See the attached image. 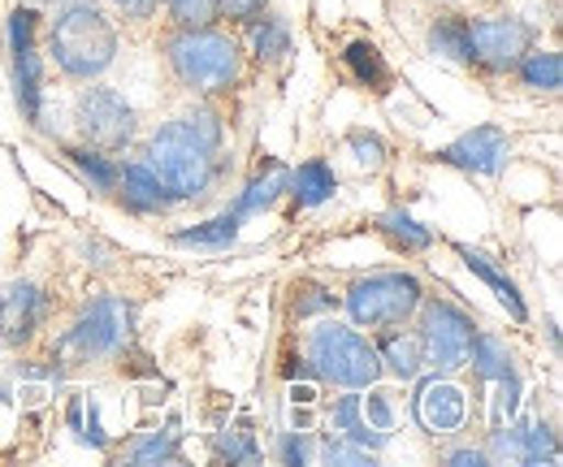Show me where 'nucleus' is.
<instances>
[{
    "label": "nucleus",
    "mask_w": 563,
    "mask_h": 467,
    "mask_svg": "<svg viewBox=\"0 0 563 467\" xmlns=\"http://www.w3.org/2000/svg\"><path fill=\"white\" fill-rule=\"evenodd\" d=\"M48 53L74 82H91L118 62V26L96 0H70L53 13Z\"/></svg>",
    "instance_id": "obj_3"
},
{
    "label": "nucleus",
    "mask_w": 563,
    "mask_h": 467,
    "mask_svg": "<svg viewBox=\"0 0 563 467\" xmlns=\"http://www.w3.org/2000/svg\"><path fill=\"white\" fill-rule=\"evenodd\" d=\"M325 424H330V433L347 437V442L364 446V451H373V455L390 446V433H377V429L364 420V411H360V390H343L339 399L330 402V411H325Z\"/></svg>",
    "instance_id": "obj_16"
},
{
    "label": "nucleus",
    "mask_w": 563,
    "mask_h": 467,
    "mask_svg": "<svg viewBox=\"0 0 563 467\" xmlns=\"http://www.w3.org/2000/svg\"><path fill=\"white\" fill-rule=\"evenodd\" d=\"M239 230H243V221H239L234 212H225V216L200 221V225H191V230H174L169 243H174V247H212V252H221V247H230V243L239 238Z\"/></svg>",
    "instance_id": "obj_26"
},
{
    "label": "nucleus",
    "mask_w": 563,
    "mask_h": 467,
    "mask_svg": "<svg viewBox=\"0 0 563 467\" xmlns=\"http://www.w3.org/2000/svg\"><path fill=\"white\" fill-rule=\"evenodd\" d=\"M360 411H364V420L377 433H395V424H399V394L368 386V390H360Z\"/></svg>",
    "instance_id": "obj_29"
},
{
    "label": "nucleus",
    "mask_w": 563,
    "mask_h": 467,
    "mask_svg": "<svg viewBox=\"0 0 563 467\" xmlns=\"http://www.w3.org/2000/svg\"><path fill=\"white\" fill-rule=\"evenodd\" d=\"M343 147H347V156L355 160V169H382L386 165V143H382V134L373 131H352L343 138Z\"/></svg>",
    "instance_id": "obj_32"
},
{
    "label": "nucleus",
    "mask_w": 563,
    "mask_h": 467,
    "mask_svg": "<svg viewBox=\"0 0 563 467\" xmlns=\"http://www.w3.org/2000/svg\"><path fill=\"white\" fill-rule=\"evenodd\" d=\"M455 252H460V260H464V268L468 273H477L486 286L494 290V299L507 308V316L516 321V325H525L529 321V303H525V294H520V286L503 273V268L494 265L486 252H477V247H468V243H455Z\"/></svg>",
    "instance_id": "obj_17"
},
{
    "label": "nucleus",
    "mask_w": 563,
    "mask_h": 467,
    "mask_svg": "<svg viewBox=\"0 0 563 467\" xmlns=\"http://www.w3.org/2000/svg\"><path fill=\"white\" fill-rule=\"evenodd\" d=\"M560 459V442L551 433V424H520V464H555Z\"/></svg>",
    "instance_id": "obj_30"
},
{
    "label": "nucleus",
    "mask_w": 563,
    "mask_h": 467,
    "mask_svg": "<svg viewBox=\"0 0 563 467\" xmlns=\"http://www.w3.org/2000/svg\"><path fill=\"white\" fill-rule=\"evenodd\" d=\"M9 69H13V96H18V113L26 126H44V62H40V44L26 48H9Z\"/></svg>",
    "instance_id": "obj_14"
},
{
    "label": "nucleus",
    "mask_w": 563,
    "mask_h": 467,
    "mask_svg": "<svg viewBox=\"0 0 563 467\" xmlns=\"http://www.w3.org/2000/svg\"><path fill=\"white\" fill-rule=\"evenodd\" d=\"M135 109L126 104V96H118L113 87H82L78 100H74V126H78V138L96 152H126L131 138H135Z\"/></svg>",
    "instance_id": "obj_7"
},
{
    "label": "nucleus",
    "mask_w": 563,
    "mask_h": 467,
    "mask_svg": "<svg viewBox=\"0 0 563 467\" xmlns=\"http://www.w3.org/2000/svg\"><path fill=\"white\" fill-rule=\"evenodd\" d=\"M438 4H451V0H438Z\"/></svg>",
    "instance_id": "obj_41"
},
{
    "label": "nucleus",
    "mask_w": 563,
    "mask_h": 467,
    "mask_svg": "<svg viewBox=\"0 0 563 467\" xmlns=\"http://www.w3.org/2000/svg\"><path fill=\"white\" fill-rule=\"evenodd\" d=\"M417 399H412V415L429 437H455L468 424V390L460 381H451L446 373L433 377H417Z\"/></svg>",
    "instance_id": "obj_10"
},
{
    "label": "nucleus",
    "mask_w": 563,
    "mask_h": 467,
    "mask_svg": "<svg viewBox=\"0 0 563 467\" xmlns=\"http://www.w3.org/2000/svg\"><path fill=\"white\" fill-rule=\"evenodd\" d=\"M303 364L312 381H330L339 390H368L382 381V359L373 337L330 316H321L317 330H308L303 337Z\"/></svg>",
    "instance_id": "obj_4"
},
{
    "label": "nucleus",
    "mask_w": 563,
    "mask_h": 467,
    "mask_svg": "<svg viewBox=\"0 0 563 467\" xmlns=\"http://www.w3.org/2000/svg\"><path fill=\"white\" fill-rule=\"evenodd\" d=\"M464 364H473V373H477V381L482 386H498V381H520V373H516V359H511V351H507V342L494 334H473L468 342V359Z\"/></svg>",
    "instance_id": "obj_19"
},
{
    "label": "nucleus",
    "mask_w": 563,
    "mask_h": 467,
    "mask_svg": "<svg viewBox=\"0 0 563 467\" xmlns=\"http://www.w3.org/2000/svg\"><path fill=\"white\" fill-rule=\"evenodd\" d=\"M417 334H421V346H424V364L433 373H455L468 359V342L477 334V325L451 299H421V308H417Z\"/></svg>",
    "instance_id": "obj_8"
},
{
    "label": "nucleus",
    "mask_w": 563,
    "mask_h": 467,
    "mask_svg": "<svg viewBox=\"0 0 563 467\" xmlns=\"http://www.w3.org/2000/svg\"><path fill=\"white\" fill-rule=\"evenodd\" d=\"M161 4H165V0H113V9H118L122 18H131V22H147V18H156V13H161Z\"/></svg>",
    "instance_id": "obj_39"
},
{
    "label": "nucleus",
    "mask_w": 563,
    "mask_h": 467,
    "mask_svg": "<svg viewBox=\"0 0 563 467\" xmlns=\"http://www.w3.org/2000/svg\"><path fill=\"white\" fill-rule=\"evenodd\" d=\"M468 40H473V66H482L486 74H511L533 48L538 31L525 18L494 13V18H468Z\"/></svg>",
    "instance_id": "obj_9"
},
{
    "label": "nucleus",
    "mask_w": 563,
    "mask_h": 467,
    "mask_svg": "<svg viewBox=\"0 0 563 467\" xmlns=\"http://www.w3.org/2000/svg\"><path fill=\"white\" fill-rule=\"evenodd\" d=\"M118 200L126 212H135V216H165L169 208H174V196L165 191V182L143 165V160H131V165H118Z\"/></svg>",
    "instance_id": "obj_13"
},
{
    "label": "nucleus",
    "mask_w": 563,
    "mask_h": 467,
    "mask_svg": "<svg viewBox=\"0 0 563 467\" xmlns=\"http://www.w3.org/2000/svg\"><path fill=\"white\" fill-rule=\"evenodd\" d=\"M429 53L455 66H473V40H468V18L464 13H442L429 22Z\"/></svg>",
    "instance_id": "obj_21"
},
{
    "label": "nucleus",
    "mask_w": 563,
    "mask_h": 467,
    "mask_svg": "<svg viewBox=\"0 0 563 467\" xmlns=\"http://www.w3.org/2000/svg\"><path fill=\"white\" fill-rule=\"evenodd\" d=\"M286 191H290V169H286L282 160H265V165H261V174L239 191V200H234L230 212H234L239 221L261 216V212H269Z\"/></svg>",
    "instance_id": "obj_18"
},
{
    "label": "nucleus",
    "mask_w": 563,
    "mask_h": 467,
    "mask_svg": "<svg viewBox=\"0 0 563 467\" xmlns=\"http://www.w3.org/2000/svg\"><path fill=\"white\" fill-rule=\"evenodd\" d=\"M62 156L70 160V169L91 187V191L113 196V187H118V165L109 160V152H96V147L78 143V147H62Z\"/></svg>",
    "instance_id": "obj_24"
},
{
    "label": "nucleus",
    "mask_w": 563,
    "mask_h": 467,
    "mask_svg": "<svg viewBox=\"0 0 563 467\" xmlns=\"http://www.w3.org/2000/svg\"><path fill=\"white\" fill-rule=\"evenodd\" d=\"M343 62H347V69L355 74V82H360V87L386 91V82H390V66H386V57H382V48H377V44L355 40V44H347Z\"/></svg>",
    "instance_id": "obj_27"
},
{
    "label": "nucleus",
    "mask_w": 563,
    "mask_h": 467,
    "mask_svg": "<svg viewBox=\"0 0 563 467\" xmlns=\"http://www.w3.org/2000/svg\"><path fill=\"white\" fill-rule=\"evenodd\" d=\"M165 66L178 78V87H187L191 96H225L243 82L247 57L243 44L217 26H174L161 44Z\"/></svg>",
    "instance_id": "obj_1"
},
{
    "label": "nucleus",
    "mask_w": 563,
    "mask_h": 467,
    "mask_svg": "<svg viewBox=\"0 0 563 467\" xmlns=\"http://www.w3.org/2000/svg\"><path fill=\"white\" fill-rule=\"evenodd\" d=\"M511 74H520V82H525L529 91H547V96H555V91L563 87V57L560 53H551V48H529Z\"/></svg>",
    "instance_id": "obj_25"
},
{
    "label": "nucleus",
    "mask_w": 563,
    "mask_h": 467,
    "mask_svg": "<svg viewBox=\"0 0 563 467\" xmlns=\"http://www.w3.org/2000/svg\"><path fill=\"white\" fill-rule=\"evenodd\" d=\"M339 303H343V294H334L330 286H317V281H299V286H295V299H290V316H295V321L330 316Z\"/></svg>",
    "instance_id": "obj_28"
},
{
    "label": "nucleus",
    "mask_w": 563,
    "mask_h": 467,
    "mask_svg": "<svg viewBox=\"0 0 563 467\" xmlns=\"http://www.w3.org/2000/svg\"><path fill=\"white\" fill-rule=\"evenodd\" d=\"M265 9H269V0H217V18H225V22H234V26L261 18Z\"/></svg>",
    "instance_id": "obj_38"
},
{
    "label": "nucleus",
    "mask_w": 563,
    "mask_h": 467,
    "mask_svg": "<svg viewBox=\"0 0 563 467\" xmlns=\"http://www.w3.org/2000/svg\"><path fill=\"white\" fill-rule=\"evenodd\" d=\"M424 299V286L417 273H404V268H382V273H368V277H355L343 294L347 303V316H352L355 330H390V325H404L417 316Z\"/></svg>",
    "instance_id": "obj_6"
},
{
    "label": "nucleus",
    "mask_w": 563,
    "mask_h": 467,
    "mask_svg": "<svg viewBox=\"0 0 563 467\" xmlns=\"http://www.w3.org/2000/svg\"><path fill=\"white\" fill-rule=\"evenodd\" d=\"M377 334L382 337H377L373 346H377L382 373H390L395 381H404V386H408V381H417L424 368H429V364H424L421 334H417L408 321H404V325H390V330H377Z\"/></svg>",
    "instance_id": "obj_15"
},
{
    "label": "nucleus",
    "mask_w": 563,
    "mask_h": 467,
    "mask_svg": "<svg viewBox=\"0 0 563 467\" xmlns=\"http://www.w3.org/2000/svg\"><path fill=\"white\" fill-rule=\"evenodd\" d=\"M217 459H230V464H261V446L247 437V433H217Z\"/></svg>",
    "instance_id": "obj_35"
},
{
    "label": "nucleus",
    "mask_w": 563,
    "mask_h": 467,
    "mask_svg": "<svg viewBox=\"0 0 563 467\" xmlns=\"http://www.w3.org/2000/svg\"><path fill=\"white\" fill-rule=\"evenodd\" d=\"M507 156H511V138H507L503 126H494V122H482V126L460 134L455 143L438 147V160L442 165L464 169V174H486V178H494L507 165Z\"/></svg>",
    "instance_id": "obj_12"
},
{
    "label": "nucleus",
    "mask_w": 563,
    "mask_h": 467,
    "mask_svg": "<svg viewBox=\"0 0 563 467\" xmlns=\"http://www.w3.org/2000/svg\"><path fill=\"white\" fill-rule=\"evenodd\" d=\"M278 459L290 467H303L312 459V442H308V429H290L282 433V446H278Z\"/></svg>",
    "instance_id": "obj_37"
},
{
    "label": "nucleus",
    "mask_w": 563,
    "mask_h": 467,
    "mask_svg": "<svg viewBox=\"0 0 563 467\" xmlns=\"http://www.w3.org/2000/svg\"><path fill=\"white\" fill-rule=\"evenodd\" d=\"M131 464H178L183 451H178V433H143L140 442L126 451Z\"/></svg>",
    "instance_id": "obj_31"
},
{
    "label": "nucleus",
    "mask_w": 563,
    "mask_h": 467,
    "mask_svg": "<svg viewBox=\"0 0 563 467\" xmlns=\"http://www.w3.org/2000/svg\"><path fill=\"white\" fill-rule=\"evenodd\" d=\"M321 464H347V467H373V451H364V446H355L347 437H339V433H325L321 437Z\"/></svg>",
    "instance_id": "obj_33"
},
{
    "label": "nucleus",
    "mask_w": 563,
    "mask_h": 467,
    "mask_svg": "<svg viewBox=\"0 0 563 467\" xmlns=\"http://www.w3.org/2000/svg\"><path fill=\"white\" fill-rule=\"evenodd\" d=\"M143 165L165 182L174 200H205L221 174V147L205 143L183 118L161 122L143 143Z\"/></svg>",
    "instance_id": "obj_2"
},
{
    "label": "nucleus",
    "mask_w": 563,
    "mask_h": 467,
    "mask_svg": "<svg viewBox=\"0 0 563 467\" xmlns=\"http://www.w3.org/2000/svg\"><path fill=\"white\" fill-rule=\"evenodd\" d=\"M91 451H109V437H104V429H100V407L91 399H82V420H78V429H74Z\"/></svg>",
    "instance_id": "obj_36"
},
{
    "label": "nucleus",
    "mask_w": 563,
    "mask_h": 467,
    "mask_svg": "<svg viewBox=\"0 0 563 467\" xmlns=\"http://www.w3.org/2000/svg\"><path fill=\"white\" fill-rule=\"evenodd\" d=\"M135 342V308L118 294H100L91 299L78 321L62 334L57 342V359L62 364H104V359H118L126 346Z\"/></svg>",
    "instance_id": "obj_5"
},
{
    "label": "nucleus",
    "mask_w": 563,
    "mask_h": 467,
    "mask_svg": "<svg viewBox=\"0 0 563 467\" xmlns=\"http://www.w3.org/2000/svg\"><path fill=\"white\" fill-rule=\"evenodd\" d=\"M174 26H212L217 22V0H165Z\"/></svg>",
    "instance_id": "obj_34"
},
{
    "label": "nucleus",
    "mask_w": 563,
    "mask_h": 467,
    "mask_svg": "<svg viewBox=\"0 0 563 467\" xmlns=\"http://www.w3.org/2000/svg\"><path fill=\"white\" fill-rule=\"evenodd\" d=\"M334 191H339V174H334L330 160L312 156L299 169H290V191L286 196H295L299 208H321L325 200H334Z\"/></svg>",
    "instance_id": "obj_20"
},
{
    "label": "nucleus",
    "mask_w": 563,
    "mask_h": 467,
    "mask_svg": "<svg viewBox=\"0 0 563 467\" xmlns=\"http://www.w3.org/2000/svg\"><path fill=\"white\" fill-rule=\"evenodd\" d=\"M446 464L486 467V464H490V455H486V446H455V451H446Z\"/></svg>",
    "instance_id": "obj_40"
},
{
    "label": "nucleus",
    "mask_w": 563,
    "mask_h": 467,
    "mask_svg": "<svg viewBox=\"0 0 563 467\" xmlns=\"http://www.w3.org/2000/svg\"><path fill=\"white\" fill-rule=\"evenodd\" d=\"M377 234H382L395 252H404V256H417V252H429V247H433V230L421 225L408 208L382 212V216H377Z\"/></svg>",
    "instance_id": "obj_22"
},
{
    "label": "nucleus",
    "mask_w": 563,
    "mask_h": 467,
    "mask_svg": "<svg viewBox=\"0 0 563 467\" xmlns=\"http://www.w3.org/2000/svg\"><path fill=\"white\" fill-rule=\"evenodd\" d=\"M247 26V48H252V57L256 62H265V66H274V62H286L290 57V26L274 18L269 9L261 13V18H252V22H243Z\"/></svg>",
    "instance_id": "obj_23"
},
{
    "label": "nucleus",
    "mask_w": 563,
    "mask_h": 467,
    "mask_svg": "<svg viewBox=\"0 0 563 467\" xmlns=\"http://www.w3.org/2000/svg\"><path fill=\"white\" fill-rule=\"evenodd\" d=\"M48 316V294L35 281H9L0 290V346L18 351L26 342H35Z\"/></svg>",
    "instance_id": "obj_11"
}]
</instances>
